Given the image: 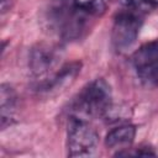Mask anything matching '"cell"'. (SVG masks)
Here are the masks:
<instances>
[{"instance_id": "1", "label": "cell", "mask_w": 158, "mask_h": 158, "mask_svg": "<svg viewBox=\"0 0 158 158\" xmlns=\"http://www.w3.org/2000/svg\"><path fill=\"white\" fill-rule=\"evenodd\" d=\"M112 94L109 83L98 78L86 84L73 102L72 115L83 118L105 116L112 105Z\"/></svg>"}, {"instance_id": "2", "label": "cell", "mask_w": 158, "mask_h": 158, "mask_svg": "<svg viewBox=\"0 0 158 158\" xmlns=\"http://www.w3.org/2000/svg\"><path fill=\"white\" fill-rule=\"evenodd\" d=\"M67 128V146L70 157H90L96 152L99 135L88 118L70 115Z\"/></svg>"}, {"instance_id": "3", "label": "cell", "mask_w": 158, "mask_h": 158, "mask_svg": "<svg viewBox=\"0 0 158 158\" xmlns=\"http://www.w3.org/2000/svg\"><path fill=\"white\" fill-rule=\"evenodd\" d=\"M142 26V16L139 10L126 9L121 11L114 20L111 40L116 49L125 51L131 47L139 33Z\"/></svg>"}, {"instance_id": "4", "label": "cell", "mask_w": 158, "mask_h": 158, "mask_svg": "<svg viewBox=\"0 0 158 158\" xmlns=\"http://www.w3.org/2000/svg\"><path fill=\"white\" fill-rule=\"evenodd\" d=\"M132 65L138 77L144 80L158 77V38L144 43L133 53Z\"/></svg>"}, {"instance_id": "5", "label": "cell", "mask_w": 158, "mask_h": 158, "mask_svg": "<svg viewBox=\"0 0 158 158\" xmlns=\"http://www.w3.org/2000/svg\"><path fill=\"white\" fill-rule=\"evenodd\" d=\"M58 53L54 47L47 46V44H38L31 51L30 54V69L32 74L42 80V78H46L43 81H46L49 77V73L56 67L58 62ZM42 81V83H43Z\"/></svg>"}, {"instance_id": "6", "label": "cell", "mask_w": 158, "mask_h": 158, "mask_svg": "<svg viewBox=\"0 0 158 158\" xmlns=\"http://www.w3.org/2000/svg\"><path fill=\"white\" fill-rule=\"evenodd\" d=\"M80 63L79 62H72L69 64L63 65L58 72L53 73L51 78H48L46 81L38 85V90L46 91V93H52V91H58L62 90L64 86L70 84L80 72Z\"/></svg>"}, {"instance_id": "7", "label": "cell", "mask_w": 158, "mask_h": 158, "mask_svg": "<svg viewBox=\"0 0 158 158\" xmlns=\"http://www.w3.org/2000/svg\"><path fill=\"white\" fill-rule=\"evenodd\" d=\"M17 96L10 84H1L0 86V110H1V128L11 125L16 110Z\"/></svg>"}, {"instance_id": "8", "label": "cell", "mask_w": 158, "mask_h": 158, "mask_svg": "<svg viewBox=\"0 0 158 158\" xmlns=\"http://www.w3.org/2000/svg\"><path fill=\"white\" fill-rule=\"evenodd\" d=\"M136 136V127L133 125H121L116 128H112L105 138V144L109 148H121L127 149Z\"/></svg>"}, {"instance_id": "9", "label": "cell", "mask_w": 158, "mask_h": 158, "mask_svg": "<svg viewBox=\"0 0 158 158\" xmlns=\"http://www.w3.org/2000/svg\"><path fill=\"white\" fill-rule=\"evenodd\" d=\"M74 6L90 17H100L106 11L104 0H74Z\"/></svg>"}, {"instance_id": "10", "label": "cell", "mask_w": 158, "mask_h": 158, "mask_svg": "<svg viewBox=\"0 0 158 158\" xmlns=\"http://www.w3.org/2000/svg\"><path fill=\"white\" fill-rule=\"evenodd\" d=\"M118 2L120 5L125 6L126 9H133V10H142V6L148 0H114Z\"/></svg>"}, {"instance_id": "11", "label": "cell", "mask_w": 158, "mask_h": 158, "mask_svg": "<svg viewBox=\"0 0 158 158\" xmlns=\"http://www.w3.org/2000/svg\"><path fill=\"white\" fill-rule=\"evenodd\" d=\"M148 2H154V4H158V0H148Z\"/></svg>"}]
</instances>
